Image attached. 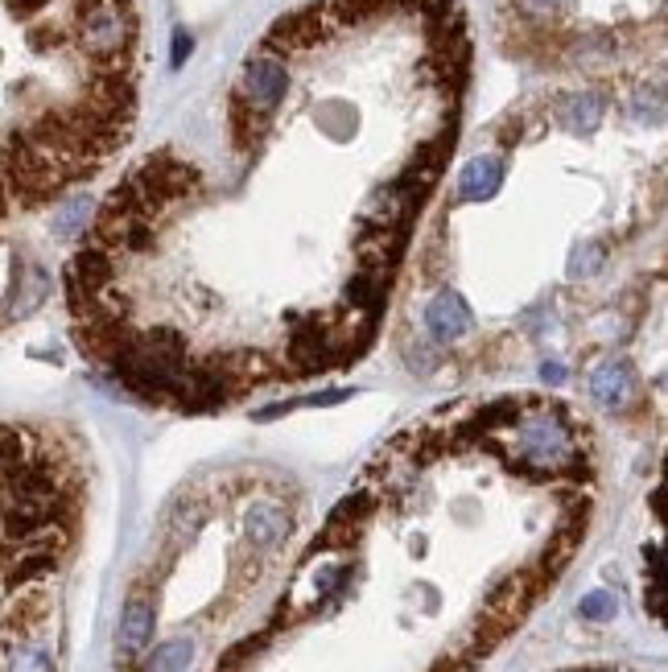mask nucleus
<instances>
[{
	"instance_id": "1",
	"label": "nucleus",
	"mask_w": 668,
	"mask_h": 672,
	"mask_svg": "<svg viewBox=\"0 0 668 672\" xmlns=\"http://www.w3.org/2000/svg\"><path fill=\"white\" fill-rule=\"evenodd\" d=\"M471 79L458 0H310L227 87V178L153 149L66 264L83 355L219 409L355 363L384 330Z\"/></svg>"
},
{
	"instance_id": "2",
	"label": "nucleus",
	"mask_w": 668,
	"mask_h": 672,
	"mask_svg": "<svg viewBox=\"0 0 668 672\" xmlns=\"http://www.w3.org/2000/svg\"><path fill=\"white\" fill-rule=\"evenodd\" d=\"M141 0H0V223L91 182L141 108Z\"/></svg>"
},
{
	"instance_id": "3",
	"label": "nucleus",
	"mask_w": 668,
	"mask_h": 672,
	"mask_svg": "<svg viewBox=\"0 0 668 672\" xmlns=\"http://www.w3.org/2000/svg\"><path fill=\"white\" fill-rule=\"evenodd\" d=\"M83 503L71 442L46 425L0 421V672H58L62 574Z\"/></svg>"
},
{
	"instance_id": "4",
	"label": "nucleus",
	"mask_w": 668,
	"mask_h": 672,
	"mask_svg": "<svg viewBox=\"0 0 668 672\" xmlns=\"http://www.w3.org/2000/svg\"><path fill=\"white\" fill-rule=\"evenodd\" d=\"M149 635H153V602L137 590L128 598V607H124V619H120V648L128 656H137L145 644H149Z\"/></svg>"
},
{
	"instance_id": "5",
	"label": "nucleus",
	"mask_w": 668,
	"mask_h": 672,
	"mask_svg": "<svg viewBox=\"0 0 668 672\" xmlns=\"http://www.w3.org/2000/svg\"><path fill=\"white\" fill-rule=\"evenodd\" d=\"M590 392H594L598 405H607V409L623 405V396L631 392V367H627V359H607L603 367H598V372L590 376Z\"/></svg>"
},
{
	"instance_id": "6",
	"label": "nucleus",
	"mask_w": 668,
	"mask_h": 672,
	"mask_svg": "<svg viewBox=\"0 0 668 672\" xmlns=\"http://www.w3.org/2000/svg\"><path fill=\"white\" fill-rule=\"evenodd\" d=\"M186 660H190V644L174 640V644H165V648H157V652H153L149 672H178Z\"/></svg>"
},
{
	"instance_id": "7",
	"label": "nucleus",
	"mask_w": 668,
	"mask_h": 672,
	"mask_svg": "<svg viewBox=\"0 0 668 672\" xmlns=\"http://www.w3.org/2000/svg\"><path fill=\"white\" fill-rule=\"evenodd\" d=\"M615 607H611V598L607 594H594V598H586L582 602V615H590V619H607Z\"/></svg>"
}]
</instances>
